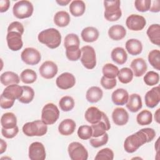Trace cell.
I'll return each instance as SVG.
<instances>
[{
    "label": "cell",
    "mask_w": 160,
    "mask_h": 160,
    "mask_svg": "<svg viewBox=\"0 0 160 160\" xmlns=\"http://www.w3.org/2000/svg\"><path fill=\"white\" fill-rule=\"evenodd\" d=\"M159 111L160 109H158L157 111L155 112V114H154V119L156 120V121L158 122V123H159V119H160V118H159Z\"/></svg>",
    "instance_id": "obj_56"
},
{
    "label": "cell",
    "mask_w": 160,
    "mask_h": 160,
    "mask_svg": "<svg viewBox=\"0 0 160 160\" xmlns=\"http://www.w3.org/2000/svg\"><path fill=\"white\" fill-rule=\"evenodd\" d=\"M10 2L8 0H1L0 1V12H6L9 8Z\"/></svg>",
    "instance_id": "obj_52"
},
{
    "label": "cell",
    "mask_w": 160,
    "mask_h": 160,
    "mask_svg": "<svg viewBox=\"0 0 160 160\" xmlns=\"http://www.w3.org/2000/svg\"><path fill=\"white\" fill-rule=\"evenodd\" d=\"M160 1L158 0L152 1V4L149 10L153 12H158L160 10Z\"/></svg>",
    "instance_id": "obj_53"
},
{
    "label": "cell",
    "mask_w": 160,
    "mask_h": 160,
    "mask_svg": "<svg viewBox=\"0 0 160 160\" xmlns=\"http://www.w3.org/2000/svg\"><path fill=\"white\" fill-rule=\"evenodd\" d=\"M34 10L32 4L26 0L18 1L12 8V12L15 17L18 19L29 18L32 14Z\"/></svg>",
    "instance_id": "obj_5"
},
{
    "label": "cell",
    "mask_w": 160,
    "mask_h": 160,
    "mask_svg": "<svg viewBox=\"0 0 160 160\" xmlns=\"http://www.w3.org/2000/svg\"><path fill=\"white\" fill-rule=\"evenodd\" d=\"M19 132V128L16 126L13 128H10V129H4L2 128L1 129V133L2 136L8 139H11L15 137L17 134Z\"/></svg>",
    "instance_id": "obj_49"
},
{
    "label": "cell",
    "mask_w": 160,
    "mask_h": 160,
    "mask_svg": "<svg viewBox=\"0 0 160 160\" xmlns=\"http://www.w3.org/2000/svg\"><path fill=\"white\" fill-rule=\"evenodd\" d=\"M148 61L150 64L156 69L160 70V51L153 49L148 54Z\"/></svg>",
    "instance_id": "obj_41"
},
{
    "label": "cell",
    "mask_w": 160,
    "mask_h": 160,
    "mask_svg": "<svg viewBox=\"0 0 160 160\" xmlns=\"http://www.w3.org/2000/svg\"><path fill=\"white\" fill-rule=\"evenodd\" d=\"M81 38L82 40L87 42L96 41L99 38V31L94 27H86L81 32Z\"/></svg>",
    "instance_id": "obj_24"
},
{
    "label": "cell",
    "mask_w": 160,
    "mask_h": 160,
    "mask_svg": "<svg viewBox=\"0 0 160 160\" xmlns=\"http://www.w3.org/2000/svg\"><path fill=\"white\" fill-rule=\"evenodd\" d=\"M80 41L77 34L71 33L66 35L64 38V47L66 49H78Z\"/></svg>",
    "instance_id": "obj_34"
},
{
    "label": "cell",
    "mask_w": 160,
    "mask_h": 160,
    "mask_svg": "<svg viewBox=\"0 0 160 160\" xmlns=\"http://www.w3.org/2000/svg\"><path fill=\"white\" fill-rule=\"evenodd\" d=\"M159 74L152 71L148 72L144 76V81L148 86L156 85L159 82Z\"/></svg>",
    "instance_id": "obj_43"
},
{
    "label": "cell",
    "mask_w": 160,
    "mask_h": 160,
    "mask_svg": "<svg viewBox=\"0 0 160 160\" xmlns=\"http://www.w3.org/2000/svg\"><path fill=\"white\" fill-rule=\"evenodd\" d=\"M59 106L62 111L68 112L73 109L74 106V101L72 97L65 96L59 100Z\"/></svg>",
    "instance_id": "obj_40"
},
{
    "label": "cell",
    "mask_w": 160,
    "mask_h": 160,
    "mask_svg": "<svg viewBox=\"0 0 160 160\" xmlns=\"http://www.w3.org/2000/svg\"><path fill=\"white\" fill-rule=\"evenodd\" d=\"M146 106L150 108L156 107L160 101V88L159 86L148 91L144 97Z\"/></svg>",
    "instance_id": "obj_16"
},
{
    "label": "cell",
    "mask_w": 160,
    "mask_h": 160,
    "mask_svg": "<svg viewBox=\"0 0 160 160\" xmlns=\"http://www.w3.org/2000/svg\"><path fill=\"white\" fill-rule=\"evenodd\" d=\"M21 80L25 84H31L36 81V72L30 69H26L22 71L20 75Z\"/></svg>",
    "instance_id": "obj_38"
},
{
    "label": "cell",
    "mask_w": 160,
    "mask_h": 160,
    "mask_svg": "<svg viewBox=\"0 0 160 160\" xmlns=\"http://www.w3.org/2000/svg\"><path fill=\"white\" fill-rule=\"evenodd\" d=\"M1 82L6 86L11 84H18L19 82L18 75L12 71H6L1 75Z\"/></svg>",
    "instance_id": "obj_30"
},
{
    "label": "cell",
    "mask_w": 160,
    "mask_h": 160,
    "mask_svg": "<svg viewBox=\"0 0 160 160\" xmlns=\"http://www.w3.org/2000/svg\"><path fill=\"white\" fill-rule=\"evenodd\" d=\"M136 121L141 126L150 124L152 121V113L148 110H142L137 115Z\"/></svg>",
    "instance_id": "obj_35"
},
{
    "label": "cell",
    "mask_w": 160,
    "mask_h": 160,
    "mask_svg": "<svg viewBox=\"0 0 160 160\" xmlns=\"http://www.w3.org/2000/svg\"><path fill=\"white\" fill-rule=\"evenodd\" d=\"M29 158L31 160H44L46 151L44 145L40 142H34L29 147Z\"/></svg>",
    "instance_id": "obj_12"
},
{
    "label": "cell",
    "mask_w": 160,
    "mask_h": 160,
    "mask_svg": "<svg viewBox=\"0 0 160 160\" xmlns=\"http://www.w3.org/2000/svg\"><path fill=\"white\" fill-rule=\"evenodd\" d=\"M126 108L132 112L138 111L142 108V101L141 96L138 94H132L128 98Z\"/></svg>",
    "instance_id": "obj_25"
},
{
    "label": "cell",
    "mask_w": 160,
    "mask_h": 160,
    "mask_svg": "<svg viewBox=\"0 0 160 160\" xmlns=\"http://www.w3.org/2000/svg\"><path fill=\"white\" fill-rule=\"evenodd\" d=\"M86 9V5L84 1L81 0H75L71 2L69 5V11L71 14L75 17L82 16Z\"/></svg>",
    "instance_id": "obj_32"
},
{
    "label": "cell",
    "mask_w": 160,
    "mask_h": 160,
    "mask_svg": "<svg viewBox=\"0 0 160 160\" xmlns=\"http://www.w3.org/2000/svg\"><path fill=\"white\" fill-rule=\"evenodd\" d=\"M146 21L145 18L138 14H131L128 17L126 24L128 28L132 31H141L146 26Z\"/></svg>",
    "instance_id": "obj_11"
},
{
    "label": "cell",
    "mask_w": 160,
    "mask_h": 160,
    "mask_svg": "<svg viewBox=\"0 0 160 160\" xmlns=\"http://www.w3.org/2000/svg\"><path fill=\"white\" fill-rule=\"evenodd\" d=\"M22 61L29 65H36L41 61V54L35 48H26L21 54Z\"/></svg>",
    "instance_id": "obj_9"
},
{
    "label": "cell",
    "mask_w": 160,
    "mask_h": 160,
    "mask_svg": "<svg viewBox=\"0 0 160 160\" xmlns=\"http://www.w3.org/2000/svg\"><path fill=\"white\" fill-rule=\"evenodd\" d=\"M151 0H136L134 1L135 8L138 11L146 12L149 10L151 8Z\"/></svg>",
    "instance_id": "obj_46"
},
{
    "label": "cell",
    "mask_w": 160,
    "mask_h": 160,
    "mask_svg": "<svg viewBox=\"0 0 160 160\" xmlns=\"http://www.w3.org/2000/svg\"><path fill=\"white\" fill-rule=\"evenodd\" d=\"M81 61L82 65L88 69H93L96 65V56L94 49L90 46H83L81 49Z\"/></svg>",
    "instance_id": "obj_7"
},
{
    "label": "cell",
    "mask_w": 160,
    "mask_h": 160,
    "mask_svg": "<svg viewBox=\"0 0 160 160\" xmlns=\"http://www.w3.org/2000/svg\"><path fill=\"white\" fill-rule=\"evenodd\" d=\"M6 41L8 48L13 51L20 50L23 46L22 34L18 32L11 31L8 32Z\"/></svg>",
    "instance_id": "obj_13"
},
{
    "label": "cell",
    "mask_w": 160,
    "mask_h": 160,
    "mask_svg": "<svg viewBox=\"0 0 160 160\" xmlns=\"http://www.w3.org/2000/svg\"><path fill=\"white\" fill-rule=\"evenodd\" d=\"M119 81L123 84L130 82L133 78V72L128 68H123L119 71L118 75Z\"/></svg>",
    "instance_id": "obj_39"
},
{
    "label": "cell",
    "mask_w": 160,
    "mask_h": 160,
    "mask_svg": "<svg viewBox=\"0 0 160 160\" xmlns=\"http://www.w3.org/2000/svg\"><path fill=\"white\" fill-rule=\"evenodd\" d=\"M147 35L151 42L157 46L160 44V26L158 24L151 25L147 30Z\"/></svg>",
    "instance_id": "obj_26"
},
{
    "label": "cell",
    "mask_w": 160,
    "mask_h": 160,
    "mask_svg": "<svg viewBox=\"0 0 160 160\" xmlns=\"http://www.w3.org/2000/svg\"><path fill=\"white\" fill-rule=\"evenodd\" d=\"M23 92V89L22 86L18 84H11L7 86L3 91L2 94L11 100L15 101L22 96Z\"/></svg>",
    "instance_id": "obj_18"
},
{
    "label": "cell",
    "mask_w": 160,
    "mask_h": 160,
    "mask_svg": "<svg viewBox=\"0 0 160 160\" xmlns=\"http://www.w3.org/2000/svg\"><path fill=\"white\" fill-rule=\"evenodd\" d=\"M76 122L71 119H66L61 122L58 126L59 133L63 136L72 134L76 129Z\"/></svg>",
    "instance_id": "obj_22"
},
{
    "label": "cell",
    "mask_w": 160,
    "mask_h": 160,
    "mask_svg": "<svg viewBox=\"0 0 160 160\" xmlns=\"http://www.w3.org/2000/svg\"><path fill=\"white\" fill-rule=\"evenodd\" d=\"M91 128L92 129V137L93 138L101 136L105 134L107 131L109 130L111 125L106 114L103 112L101 120L96 124H92Z\"/></svg>",
    "instance_id": "obj_10"
},
{
    "label": "cell",
    "mask_w": 160,
    "mask_h": 160,
    "mask_svg": "<svg viewBox=\"0 0 160 160\" xmlns=\"http://www.w3.org/2000/svg\"><path fill=\"white\" fill-rule=\"evenodd\" d=\"M38 40L49 48L55 49L61 42V35L55 28H49L42 31L38 34Z\"/></svg>",
    "instance_id": "obj_2"
},
{
    "label": "cell",
    "mask_w": 160,
    "mask_h": 160,
    "mask_svg": "<svg viewBox=\"0 0 160 160\" xmlns=\"http://www.w3.org/2000/svg\"><path fill=\"white\" fill-rule=\"evenodd\" d=\"M22 88L23 89V92L18 100L22 103L28 104L32 101L34 96V91L30 86H23Z\"/></svg>",
    "instance_id": "obj_37"
},
{
    "label": "cell",
    "mask_w": 160,
    "mask_h": 160,
    "mask_svg": "<svg viewBox=\"0 0 160 160\" xmlns=\"http://www.w3.org/2000/svg\"><path fill=\"white\" fill-rule=\"evenodd\" d=\"M11 31H15L22 34L24 32V26L20 22L14 21L11 22L8 28V32Z\"/></svg>",
    "instance_id": "obj_50"
},
{
    "label": "cell",
    "mask_w": 160,
    "mask_h": 160,
    "mask_svg": "<svg viewBox=\"0 0 160 160\" xmlns=\"http://www.w3.org/2000/svg\"><path fill=\"white\" fill-rule=\"evenodd\" d=\"M14 100L9 99L6 97H4L2 94L1 95L0 97V106L3 109H9L11 108L14 103Z\"/></svg>",
    "instance_id": "obj_51"
},
{
    "label": "cell",
    "mask_w": 160,
    "mask_h": 160,
    "mask_svg": "<svg viewBox=\"0 0 160 160\" xmlns=\"http://www.w3.org/2000/svg\"><path fill=\"white\" fill-rule=\"evenodd\" d=\"M102 71L104 76L111 79L116 78V77L118 76L119 71L116 66L111 63H107L104 65Z\"/></svg>",
    "instance_id": "obj_36"
},
{
    "label": "cell",
    "mask_w": 160,
    "mask_h": 160,
    "mask_svg": "<svg viewBox=\"0 0 160 160\" xmlns=\"http://www.w3.org/2000/svg\"><path fill=\"white\" fill-rule=\"evenodd\" d=\"M56 83L59 88L61 89H68L75 85L76 79L72 74L64 72L57 78Z\"/></svg>",
    "instance_id": "obj_14"
},
{
    "label": "cell",
    "mask_w": 160,
    "mask_h": 160,
    "mask_svg": "<svg viewBox=\"0 0 160 160\" xmlns=\"http://www.w3.org/2000/svg\"><path fill=\"white\" fill-rule=\"evenodd\" d=\"M131 68L136 77L142 76L148 69L145 60L141 58L133 59L131 63Z\"/></svg>",
    "instance_id": "obj_19"
},
{
    "label": "cell",
    "mask_w": 160,
    "mask_h": 160,
    "mask_svg": "<svg viewBox=\"0 0 160 160\" xmlns=\"http://www.w3.org/2000/svg\"><path fill=\"white\" fill-rule=\"evenodd\" d=\"M66 55L67 58L71 61H78L81 56V51L78 49H66Z\"/></svg>",
    "instance_id": "obj_47"
},
{
    "label": "cell",
    "mask_w": 160,
    "mask_h": 160,
    "mask_svg": "<svg viewBox=\"0 0 160 160\" xmlns=\"http://www.w3.org/2000/svg\"><path fill=\"white\" fill-rule=\"evenodd\" d=\"M48 131L47 124L41 120L29 122L24 124L22 132L27 136H42Z\"/></svg>",
    "instance_id": "obj_3"
},
{
    "label": "cell",
    "mask_w": 160,
    "mask_h": 160,
    "mask_svg": "<svg viewBox=\"0 0 160 160\" xmlns=\"http://www.w3.org/2000/svg\"><path fill=\"white\" fill-rule=\"evenodd\" d=\"M1 124L2 128L4 129L13 128L16 126L17 118L15 114L12 112H6L1 119Z\"/></svg>",
    "instance_id": "obj_31"
},
{
    "label": "cell",
    "mask_w": 160,
    "mask_h": 160,
    "mask_svg": "<svg viewBox=\"0 0 160 160\" xmlns=\"http://www.w3.org/2000/svg\"><path fill=\"white\" fill-rule=\"evenodd\" d=\"M111 56L112 61L120 65L124 64L128 59V55L126 51L121 47H117L113 49Z\"/></svg>",
    "instance_id": "obj_29"
},
{
    "label": "cell",
    "mask_w": 160,
    "mask_h": 160,
    "mask_svg": "<svg viewBox=\"0 0 160 160\" xmlns=\"http://www.w3.org/2000/svg\"><path fill=\"white\" fill-rule=\"evenodd\" d=\"M0 144H1V146H0V154H2L4 152L6 151V148H7V144L6 142L2 139H0Z\"/></svg>",
    "instance_id": "obj_54"
},
{
    "label": "cell",
    "mask_w": 160,
    "mask_h": 160,
    "mask_svg": "<svg viewBox=\"0 0 160 160\" xmlns=\"http://www.w3.org/2000/svg\"><path fill=\"white\" fill-rule=\"evenodd\" d=\"M114 152L109 148H104L100 150L94 158L95 160H112Z\"/></svg>",
    "instance_id": "obj_44"
},
{
    "label": "cell",
    "mask_w": 160,
    "mask_h": 160,
    "mask_svg": "<svg viewBox=\"0 0 160 160\" xmlns=\"http://www.w3.org/2000/svg\"><path fill=\"white\" fill-rule=\"evenodd\" d=\"M126 49L131 55H138L142 51V44L138 39H130L126 42Z\"/></svg>",
    "instance_id": "obj_23"
},
{
    "label": "cell",
    "mask_w": 160,
    "mask_h": 160,
    "mask_svg": "<svg viewBox=\"0 0 160 160\" xmlns=\"http://www.w3.org/2000/svg\"><path fill=\"white\" fill-rule=\"evenodd\" d=\"M156 136V132L152 128L141 129L134 134L126 138L124 142V150L132 153L146 142H151Z\"/></svg>",
    "instance_id": "obj_1"
},
{
    "label": "cell",
    "mask_w": 160,
    "mask_h": 160,
    "mask_svg": "<svg viewBox=\"0 0 160 160\" xmlns=\"http://www.w3.org/2000/svg\"><path fill=\"white\" fill-rule=\"evenodd\" d=\"M108 141V134L106 132L103 135L90 139V144L94 148H99L105 145Z\"/></svg>",
    "instance_id": "obj_45"
},
{
    "label": "cell",
    "mask_w": 160,
    "mask_h": 160,
    "mask_svg": "<svg viewBox=\"0 0 160 160\" xmlns=\"http://www.w3.org/2000/svg\"><path fill=\"white\" fill-rule=\"evenodd\" d=\"M103 112L101 111L98 108L91 106L89 108L84 114L86 120L91 124H96L99 122L102 116Z\"/></svg>",
    "instance_id": "obj_20"
},
{
    "label": "cell",
    "mask_w": 160,
    "mask_h": 160,
    "mask_svg": "<svg viewBox=\"0 0 160 160\" xmlns=\"http://www.w3.org/2000/svg\"><path fill=\"white\" fill-rule=\"evenodd\" d=\"M40 75L45 79H52L57 74L58 68L52 61H47L43 62L39 68Z\"/></svg>",
    "instance_id": "obj_15"
},
{
    "label": "cell",
    "mask_w": 160,
    "mask_h": 160,
    "mask_svg": "<svg viewBox=\"0 0 160 160\" xmlns=\"http://www.w3.org/2000/svg\"><path fill=\"white\" fill-rule=\"evenodd\" d=\"M70 2H71V0H60V1L57 0L56 1V2L61 6H66Z\"/></svg>",
    "instance_id": "obj_55"
},
{
    "label": "cell",
    "mask_w": 160,
    "mask_h": 160,
    "mask_svg": "<svg viewBox=\"0 0 160 160\" xmlns=\"http://www.w3.org/2000/svg\"><path fill=\"white\" fill-rule=\"evenodd\" d=\"M116 83L117 81L116 78L111 79L103 76L101 79V84L106 89H111L114 88L116 86Z\"/></svg>",
    "instance_id": "obj_48"
},
{
    "label": "cell",
    "mask_w": 160,
    "mask_h": 160,
    "mask_svg": "<svg viewBox=\"0 0 160 160\" xmlns=\"http://www.w3.org/2000/svg\"><path fill=\"white\" fill-rule=\"evenodd\" d=\"M78 137L83 140L89 139L92 137V129L91 126L88 125L81 126L78 130Z\"/></svg>",
    "instance_id": "obj_42"
},
{
    "label": "cell",
    "mask_w": 160,
    "mask_h": 160,
    "mask_svg": "<svg viewBox=\"0 0 160 160\" xmlns=\"http://www.w3.org/2000/svg\"><path fill=\"white\" fill-rule=\"evenodd\" d=\"M120 1H104L105 8L104 18L109 21H116L118 20L122 15L120 8Z\"/></svg>",
    "instance_id": "obj_4"
},
{
    "label": "cell",
    "mask_w": 160,
    "mask_h": 160,
    "mask_svg": "<svg viewBox=\"0 0 160 160\" xmlns=\"http://www.w3.org/2000/svg\"><path fill=\"white\" fill-rule=\"evenodd\" d=\"M59 116V111L53 103L46 104L42 109L41 120L47 125L55 123Z\"/></svg>",
    "instance_id": "obj_6"
},
{
    "label": "cell",
    "mask_w": 160,
    "mask_h": 160,
    "mask_svg": "<svg viewBox=\"0 0 160 160\" xmlns=\"http://www.w3.org/2000/svg\"><path fill=\"white\" fill-rule=\"evenodd\" d=\"M102 95L103 92L100 88L98 86H92L87 91L86 98L88 102L95 103L101 99Z\"/></svg>",
    "instance_id": "obj_27"
},
{
    "label": "cell",
    "mask_w": 160,
    "mask_h": 160,
    "mask_svg": "<svg viewBox=\"0 0 160 160\" xmlns=\"http://www.w3.org/2000/svg\"><path fill=\"white\" fill-rule=\"evenodd\" d=\"M68 151L72 160H86L88 152L84 146L78 142H72L69 144Z\"/></svg>",
    "instance_id": "obj_8"
},
{
    "label": "cell",
    "mask_w": 160,
    "mask_h": 160,
    "mask_svg": "<svg viewBox=\"0 0 160 160\" xmlns=\"http://www.w3.org/2000/svg\"><path fill=\"white\" fill-rule=\"evenodd\" d=\"M128 98L129 94L128 91L122 88L117 89L111 95V99L116 105H124L127 103Z\"/></svg>",
    "instance_id": "obj_21"
},
{
    "label": "cell",
    "mask_w": 160,
    "mask_h": 160,
    "mask_svg": "<svg viewBox=\"0 0 160 160\" xmlns=\"http://www.w3.org/2000/svg\"><path fill=\"white\" fill-rule=\"evenodd\" d=\"M70 22V16L68 12L64 11L57 12L54 16V22L59 27H66Z\"/></svg>",
    "instance_id": "obj_33"
},
{
    "label": "cell",
    "mask_w": 160,
    "mask_h": 160,
    "mask_svg": "<svg viewBox=\"0 0 160 160\" xmlns=\"http://www.w3.org/2000/svg\"><path fill=\"white\" fill-rule=\"evenodd\" d=\"M112 119L115 124L118 126H123L128 122L129 120V114L124 108H117L112 111Z\"/></svg>",
    "instance_id": "obj_17"
},
{
    "label": "cell",
    "mask_w": 160,
    "mask_h": 160,
    "mask_svg": "<svg viewBox=\"0 0 160 160\" xmlns=\"http://www.w3.org/2000/svg\"><path fill=\"white\" fill-rule=\"evenodd\" d=\"M126 34L125 28L119 24H116L111 26L108 30V35L113 40L119 41L123 39Z\"/></svg>",
    "instance_id": "obj_28"
}]
</instances>
